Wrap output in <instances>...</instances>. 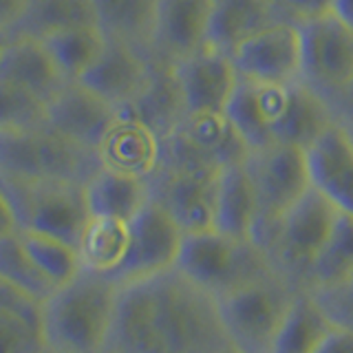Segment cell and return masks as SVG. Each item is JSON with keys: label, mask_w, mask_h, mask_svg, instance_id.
Returning a JSON list of instances; mask_svg holds the SVG:
<instances>
[{"label": "cell", "mask_w": 353, "mask_h": 353, "mask_svg": "<svg viewBox=\"0 0 353 353\" xmlns=\"http://www.w3.org/2000/svg\"><path fill=\"white\" fill-rule=\"evenodd\" d=\"M152 73V55L119 40L106 42L97 62L84 73L82 82L115 108L124 110L143 93Z\"/></svg>", "instance_id": "cell-16"}, {"label": "cell", "mask_w": 353, "mask_h": 353, "mask_svg": "<svg viewBox=\"0 0 353 353\" xmlns=\"http://www.w3.org/2000/svg\"><path fill=\"white\" fill-rule=\"evenodd\" d=\"M84 199L91 216L130 221L152 199L150 181L99 165V170L84 183Z\"/></svg>", "instance_id": "cell-24"}, {"label": "cell", "mask_w": 353, "mask_h": 353, "mask_svg": "<svg viewBox=\"0 0 353 353\" xmlns=\"http://www.w3.org/2000/svg\"><path fill=\"white\" fill-rule=\"evenodd\" d=\"M331 323V327L353 334V276L316 290H307Z\"/></svg>", "instance_id": "cell-35"}, {"label": "cell", "mask_w": 353, "mask_h": 353, "mask_svg": "<svg viewBox=\"0 0 353 353\" xmlns=\"http://www.w3.org/2000/svg\"><path fill=\"white\" fill-rule=\"evenodd\" d=\"M309 183L340 212L353 216V132L334 121L305 148Z\"/></svg>", "instance_id": "cell-15"}, {"label": "cell", "mask_w": 353, "mask_h": 353, "mask_svg": "<svg viewBox=\"0 0 353 353\" xmlns=\"http://www.w3.org/2000/svg\"><path fill=\"white\" fill-rule=\"evenodd\" d=\"M174 270L216 301L276 272L256 241L232 239L216 230L185 234Z\"/></svg>", "instance_id": "cell-4"}, {"label": "cell", "mask_w": 353, "mask_h": 353, "mask_svg": "<svg viewBox=\"0 0 353 353\" xmlns=\"http://www.w3.org/2000/svg\"><path fill=\"white\" fill-rule=\"evenodd\" d=\"M216 298L172 270L119 287L108 353H230Z\"/></svg>", "instance_id": "cell-1"}, {"label": "cell", "mask_w": 353, "mask_h": 353, "mask_svg": "<svg viewBox=\"0 0 353 353\" xmlns=\"http://www.w3.org/2000/svg\"><path fill=\"white\" fill-rule=\"evenodd\" d=\"M42 40L49 47L55 64H58V69L64 75V80L77 82L82 80L84 73L102 55L108 36L99 25H86V27L51 33V36Z\"/></svg>", "instance_id": "cell-29"}, {"label": "cell", "mask_w": 353, "mask_h": 353, "mask_svg": "<svg viewBox=\"0 0 353 353\" xmlns=\"http://www.w3.org/2000/svg\"><path fill=\"white\" fill-rule=\"evenodd\" d=\"M172 66L185 115L225 113L239 84V73L228 53L203 47L179 62H172Z\"/></svg>", "instance_id": "cell-14"}, {"label": "cell", "mask_w": 353, "mask_h": 353, "mask_svg": "<svg viewBox=\"0 0 353 353\" xmlns=\"http://www.w3.org/2000/svg\"><path fill=\"white\" fill-rule=\"evenodd\" d=\"M161 0H95L97 22L110 40L152 55Z\"/></svg>", "instance_id": "cell-26"}, {"label": "cell", "mask_w": 353, "mask_h": 353, "mask_svg": "<svg viewBox=\"0 0 353 353\" xmlns=\"http://www.w3.org/2000/svg\"><path fill=\"white\" fill-rule=\"evenodd\" d=\"M334 113L340 124H345L347 128L353 130V84L349 86V91L340 97V102L334 106Z\"/></svg>", "instance_id": "cell-40"}, {"label": "cell", "mask_w": 353, "mask_h": 353, "mask_svg": "<svg viewBox=\"0 0 353 353\" xmlns=\"http://www.w3.org/2000/svg\"><path fill=\"white\" fill-rule=\"evenodd\" d=\"M245 165L259 205V223L254 241L261 243L287 210L312 188L307 157L305 148L272 143V146L252 150Z\"/></svg>", "instance_id": "cell-8"}, {"label": "cell", "mask_w": 353, "mask_h": 353, "mask_svg": "<svg viewBox=\"0 0 353 353\" xmlns=\"http://www.w3.org/2000/svg\"><path fill=\"white\" fill-rule=\"evenodd\" d=\"M86 25H99L95 0H31L29 14L18 31L47 38L51 33Z\"/></svg>", "instance_id": "cell-31"}, {"label": "cell", "mask_w": 353, "mask_h": 353, "mask_svg": "<svg viewBox=\"0 0 353 353\" xmlns=\"http://www.w3.org/2000/svg\"><path fill=\"white\" fill-rule=\"evenodd\" d=\"M20 243L25 248L29 261L33 263V268L38 270V274L53 292L73 281L82 272L80 254L71 243L27 230H20Z\"/></svg>", "instance_id": "cell-30"}, {"label": "cell", "mask_w": 353, "mask_h": 353, "mask_svg": "<svg viewBox=\"0 0 353 353\" xmlns=\"http://www.w3.org/2000/svg\"><path fill=\"white\" fill-rule=\"evenodd\" d=\"M31 0H0V31L16 33L29 14Z\"/></svg>", "instance_id": "cell-37"}, {"label": "cell", "mask_w": 353, "mask_h": 353, "mask_svg": "<svg viewBox=\"0 0 353 353\" xmlns=\"http://www.w3.org/2000/svg\"><path fill=\"white\" fill-rule=\"evenodd\" d=\"M42 301L0 279V353H47Z\"/></svg>", "instance_id": "cell-21"}, {"label": "cell", "mask_w": 353, "mask_h": 353, "mask_svg": "<svg viewBox=\"0 0 353 353\" xmlns=\"http://www.w3.org/2000/svg\"><path fill=\"white\" fill-rule=\"evenodd\" d=\"M47 124V102L16 84L0 80V130L36 128Z\"/></svg>", "instance_id": "cell-34"}, {"label": "cell", "mask_w": 353, "mask_h": 353, "mask_svg": "<svg viewBox=\"0 0 353 353\" xmlns=\"http://www.w3.org/2000/svg\"><path fill=\"white\" fill-rule=\"evenodd\" d=\"M117 301L115 281L82 270L42 303L47 349L53 353H108Z\"/></svg>", "instance_id": "cell-2"}, {"label": "cell", "mask_w": 353, "mask_h": 353, "mask_svg": "<svg viewBox=\"0 0 353 353\" xmlns=\"http://www.w3.org/2000/svg\"><path fill=\"white\" fill-rule=\"evenodd\" d=\"M18 212L20 230L55 236L77 248L88 223L84 185L75 183H5Z\"/></svg>", "instance_id": "cell-9"}, {"label": "cell", "mask_w": 353, "mask_h": 353, "mask_svg": "<svg viewBox=\"0 0 353 353\" xmlns=\"http://www.w3.org/2000/svg\"><path fill=\"white\" fill-rule=\"evenodd\" d=\"M0 80L25 88L42 97L44 102H49L66 84L44 40L20 31L11 33L7 42L3 60H0Z\"/></svg>", "instance_id": "cell-18"}, {"label": "cell", "mask_w": 353, "mask_h": 353, "mask_svg": "<svg viewBox=\"0 0 353 353\" xmlns=\"http://www.w3.org/2000/svg\"><path fill=\"white\" fill-rule=\"evenodd\" d=\"M338 214L340 210L336 205L309 188L259 245L268 252L276 272L298 290H305Z\"/></svg>", "instance_id": "cell-5"}, {"label": "cell", "mask_w": 353, "mask_h": 353, "mask_svg": "<svg viewBox=\"0 0 353 353\" xmlns=\"http://www.w3.org/2000/svg\"><path fill=\"white\" fill-rule=\"evenodd\" d=\"M117 117L119 108L82 82H66L47 102V126L93 152L102 146Z\"/></svg>", "instance_id": "cell-13"}, {"label": "cell", "mask_w": 353, "mask_h": 353, "mask_svg": "<svg viewBox=\"0 0 353 353\" xmlns=\"http://www.w3.org/2000/svg\"><path fill=\"white\" fill-rule=\"evenodd\" d=\"M329 14L336 16L340 22H345L349 29H353V0H334Z\"/></svg>", "instance_id": "cell-41"}, {"label": "cell", "mask_w": 353, "mask_h": 353, "mask_svg": "<svg viewBox=\"0 0 353 353\" xmlns=\"http://www.w3.org/2000/svg\"><path fill=\"white\" fill-rule=\"evenodd\" d=\"M331 3L334 0H285L283 18L292 22H301L307 18L325 16L331 11Z\"/></svg>", "instance_id": "cell-36"}, {"label": "cell", "mask_w": 353, "mask_h": 353, "mask_svg": "<svg viewBox=\"0 0 353 353\" xmlns=\"http://www.w3.org/2000/svg\"><path fill=\"white\" fill-rule=\"evenodd\" d=\"M128 239V221L91 216L77 243L82 270L113 281L126 259Z\"/></svg>", "instance_id": "cell-27"}, {"label": "cell", "mask_w": 353, "mask_h": 353, "mask_svg": "<svg viewBox=\"0 0 353 353\" xmlns=\"http://www.w3.org/2000/svg\"><path fill=\"white\" fill-rule=\"evenodd\" d=\"M336 113L325 97H320L303 82L285 86V97L274 121V143L307 148L334 124Z\"/></svg>", "instance_id": "cell-20"}, {"label": "cell", "mask_w": 353, "mask_h": 353, "mask_svg": "<svg viewBox=\"0 0 353 353\" xmlns=\"http://www.w3.org/2000/svg\"><path fill=\"white\" fill-rule=\"evenodd\" d=\"M212 0H161L152 58L179 62L205 47Z\"/></svg>", "instance_id": "cell-19"}, {"label": "cell", "mask_w": 353, "mask_h": 353, "mask_svg": "<svg viewBox=\"0 0 353 353\" xmlns=\"http://www.w3.org/2000/svg\"><path fill=\"white\" fill-rule=\"evenodd\" d=\"M301 31V82L334 108L353 84V29L325 14L296 22Z\"/></svg>", "instance_id": "cell-7"}, {"label": "cell", "mask_w": 353, "mask_h": 353, "mask_svg": "<svg viewBox=\"0 0 353 353\" xmlns=\"http://www.w3.org/2000/svg\"><path fill=\"white\" fill-rule=\"evenodd\" d=\"M47 353H53V351H47Z\"/></svg>", "instance_id": "cell-44"}, {"label": "cell", "mask_w": 353, "mask_h": 353, "mask_svg": "<svg viewBox=\"0 0 353 353\" xmlns=\"http://www.w3.org/2000/svg\"><path fill=\"white\" fill-rule=\"evenodd\" d=\"M283 16L263 0H212L205 31V47L232 53L243 40Z\"/></svg>", "instance_id": "cell-23"}, {"label": "cell", "mask_w": 353, "mask_h": 353, "mask_svg": "<svg viewBox=\"0 0 353 353\" xmlns=\"http://www.w3.org/2000/svg\"><path fill=\"white\" fill-rule=\"evenodd\" d=\"M128 117L139 119L163 139L185 117L183 99L176 82L172 62L152 58V73L148 86L128 108L121 110Z\"/></svg>", "instance_id": "cell-25"}, {"label": "cell", "mask_w": 353, "mask_h": 353, "mask_svg": "<svg viewBox=\"0 0 353 353\" xmlns=\"http://www.w3.org/2000/svg\"><path fill=\"white\" fill-rule=\"evenodd\" d=\"M331 329L334 327L314 301V296L307 290H301L276 334L272 353H314Z\"/></svg>", "instance_id": "cell-28"}, {"label": "cell", "mask_w": 353, "mask_h": 353, "mask_svg": "<svg viewBox=\"0 0 353 353\" xmlns=\"http://www.w3.org/2000/svg\"><path fill=\"white\" fill-rule=\"evenodd\" d=\"M128 230L126 259L113 279L119 287L174 270L185 232L161 203L150 199L146 208L128 221Z\"/></svg>", "instance_id": "cell-10"}, {"label": "cell", "mask_w": 353, "mask_h": 353, "mask_svg": "<svg viewBox=\"0 0 353 353\" xmlns=\"http://www.w3.org/2000/svg\"><path fill=\"white\" fill-rule=\"evenodd\" d=\"M97 157L104 168L150 181L161 163V137L139 119L119 110L117 121L97 148Z\"/></svg>", "instance_id": "cell-17"}, {"label": "cell", "mask_w": 353, "mask_h": 353, "mask_svg": "<svg viewBox=\"0 0 353 353\" xmlns=\"http://www.w3.org/2000/svg\"><path fill=\"white\" fill-rule=\"evenodd\" d=\"M20 232V221H18V212L14 208V201L7 194L5 185L0 183V239L14 236Z\"/></svg>", "instance_id": "cell-38"}, {"label": "cell", "mask_w": 353, "mask_h": 353, "mask_svg": "<svg viewBox=\"0 0 353 353\" xmlns=\"http://www.w3.org/2000/svg\"><path fill=\"white\" fill-rule=\"evenodd\" d=\"M298 292L296 285L274 272L219 298L221 323L232 349L239 353H272L276 334Z\"/></svg>", "instance_id": "cell-6"}, {"label": "cell", "mask_w": 353, "mask_h": 353, "mask_svg": "<svg viewBox=\"0 0 353 353\" xmlns=\"http://www.w3.org/2000/svg\"><path fill=\"white\" fill-rule=\"evenodd\" d=\"M314 353H353V334L334 327Z\"/></svg>", "instance_id": "cell-39"}, {"label": "cell", "mask_w": 353, "mask_h": 353, "mask_svg": "<svg viewBox=\"0 0 353 353\" xmlns=\"http://www.w3.org/2000/svg\"><path fill=\"white\" fill-rule=\"evenodd\" d=\"M9 38H11V33H3V31H0V60H3V53H5V49H7Z\"/></svg>", "instance_id": "cell-42"}, {"label": "cell", "mask_w": 353, "mask_h": 353, "mask_svg": "<svg viewBox=\"0 0 353 353\" xmlns=\"http://www.w3.org/2000/svg\"><path fill=\"white\" fill-rule=\"evenodd\" d=\"M259 223V205L245 161L225 165L219 174L212 230L232 239L254 241Z\"/></svg>", "instance_id": "cell-22"}, {"label": "cell", "mask_w": 353, "mask_h": 353, "mask_svg": "<svg viewBox=\"0 0 353 353\" xmlns=\"http://www.w3.org/2000/svg\"><path fill=\"white\" fill-rule=\"evenodd\" d=\"M349 130H351V128H349ZM351 132H353V130H351Z\"/></svg>", "instance_id": "cell-45"}, {"label": "cell", "mask_w": 353, "mask_h": 353, "mask_svg": "<svg viewBox=\"0 0 353 353\" xmlns=\"http://www.w3.org/2000/svg\"><path fill=\"white\" fill-rule=\"evenodd\" d=\"M219 174L221 170L159 168L150 179V192L185 234L212 230Z\"/></svg>", "instance_id": "cell-12"}, {"label": "cell", "mask_w": 353, "mask_h": 353, "mask_svg": "<svg viewBox=\"0 0 353 353\" xmlns=\"http://www.w3.org/2000/svg\"><path fill=\"white\" fill-rule=\"evenodd\" d=\"M99 170L97 152L58 135L47 124L0 130V181L84 185Z\"/></svg>", "instance_id": "cell-3"}, {"label": "cell", "mask_w": 353, "mask_h": 353, "mask_svg": "<svg viewBox=\"0 0 353 353\" xmlns=\"http://www.w3.org/2000/svg\"><path fill=\"white\" fill-rule=\"evenodd\" d=\"M0 279L16 285L18 290L31 294L42 303L53 294V290L44 283V279L29 261L20 243V232L14 236L0 239Z\"/></svg>", "instance_id": "cell-33"}, {"label": "cell", "mask_w": 353, "mask_h": 353, "mask_svg": "<svg viewBox=\"0 0 353 353\" xmlns=\"http://www.w3.org/2000/svg\"><path fill=\"white\" fill-rule=\"evenodd\" d=\"M239 77L259 84L301 82V31L292 20H276L230 53Z\"/></svg>", "instance_id": "cell-11"}, {"label": "cell", "mask_w": 353, "mask_h": 353, "mask_svg": "<svg viewBox=\"0 0 353 353\" xmlns=\"http://www.w3.org/2000/svg\"><path fill=\"white\" fill-rule=\"evenodd\" d=\"M353 276V216L340 212L320 252L305 290H316Z\"/></svg>", "instance_id": "cell-32"}, {"label": "cell", "mask_w": 353, "mask_h": 353, "mask_svg": "<svg viewBox=\"0 0 353 353\" xmlns=\"http://www.w3.org/2000/svg\"><path fill=\"white\" fill-rule=\"evenodd\" d=\"M263 3H268L270 7H274L276 11H279V14L283 16V7H285V0H263ZM287 20V18H285Z\"/></svg>", "instance_id": "cell-43"}]
</instances>
